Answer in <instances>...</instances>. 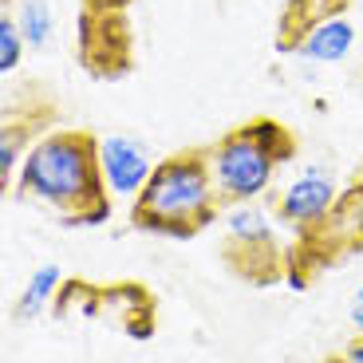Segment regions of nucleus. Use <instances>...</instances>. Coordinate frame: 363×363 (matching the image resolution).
<instances>
[{
  "instance_id": "1",
  "label": "nucleus",
  "mask_w": 363,
  "mask_h": 363,
  "mask_svg": "<svg viewBox=\"0 0 363 363\" xmlns=\"http://www.w3.org/2000/svg\"><path fill=\"white\" fill-rule=\"evenodd\" d=\"M99 135L83 127H55L24 155L12 198L52 213L60 225H103L111 221L115 194L107 190L99 162Z\"/></svg>"
},
{
  "instance_id": "2",
  "label": "nucleus",
  "mask_w": 363,
  "mask_h": 363,
  "mask_svg": "<svg viewBox=\"0 0 363 363\" xmlns=\"http://www.w3.org/2000/svg\"><path fill=\"white\" fill-rule=\"evenodd\" d=\"M221 213L225 206L218 201L206 146H182L158 158L150 182L130 201V225L138 233L170 237V241H190L206 233Z\"/></svg>"
},
{
  "instance_id": "3",
  "label": "nucleus",
  "mask_w": 363,
  "mask_h": 363,
  "mask_svg": "<svg viewBox=\"0 0 363 363\" xmlns=\"http://www.w3.org/2000/svg\"><path fill=\"white\" fill-rule=\"evenodd\" d=\"M296 150H300V135L272 115H253L245 123L229 127L225 135H218L206 146L218 201L225 209H233L269 194L272 174L284 162H292Z\"/></svg>"
},
{
  "instance_id": "4",
  "label": "nucleus",
  "mask_w": 363,
  "mask_h": 363,
  "mask_svg": "<svg viewBox=\"0 0 363 363\" xmlns=\"http://www.w3.org/2000/svg\"><path fill=\"white\" fill-rule=\"evenodd\" d=\"M363 253V166L352 174L336 206L316 229L300 233L289 249V284L292 289H312L324 272L340 269Z\"/></svg>"
},
{
  "instance_id": "5",
  "label": "nucleus",
  "mask_w": 363,
  "mask_h": 363,
  "mask_svg": "<svg viewBox=\"0 0 363 363\" xmlns=\"http://www.w3.org/2000/svg\"><path fill=\"white\" fill-rule=\"evenodd\" d=\"M221 264L249 289L289 284V249L272 233V213H264L253 201L225 209Z\"/></svg>"
},
{
  "instance_id": "6",
  "label": "nucleus",
  "mask_w": 363,
  "mask_h": 363,
  "mask_svg": "<svg viewBox=\"0 0 363 363\" xmlns=\"http://www.w3.org/2000/svg\"><path fill=\"white\" fill-rule=\"evenodd\" d=\"M55 127H64V103L48 83L24 79L9 91L4 111H0V186H4L9 198H12V170Z\"/></svg>"
},
{
  "instance_id": "7",
  "label": "nucleus",
  "mask_w": 363,
  "mask_h": 363,
  "mask_svg": "<svg viewBox=\"0 0 363 363\" xmlns=\"http://www.w3.org/2000/svg\"><path fill=\"white\" fill-rule=\"evenodd\" d=\"M75 60L99 83H118L135 72L130 9H83L75 16Z\"/></svg>"
},
{
  "instance_id": "8",
  "label": "nucleus",
  "mask_w": 363,
  "mask_h": 363,
  "mask_svg": "<svg viewBox=\"0 0 363 363\" xmlns=\"http://www.w3.org/2000/svg\"><path fill=\"white\" fill-rule=\"evenodd\" d=\"M336 198H340V186L332 182V174L312 166L300 178H292L284 190L264 194V206H269L272 221H281L284 229H292L300 237V233H308V229H316L332 213Z\"/></svg>"
},
{
  "instance_id": "9",
  "label": "nucleus",
  "mask_w": 363,
  "mask_h": 363,
  "mask_svg": "<svg viewBox=\"0 0 363 363\" xmlns=\"http://www.w3.org/2000/svg\"><path fill=\"white\" fill-rule=\"evenodd\" d=\"M155 292L138 281H107L99 284V304H95V320H107L115 332L130 340H150L155 336Z\"/></svg>"
},
{
  "instance_id": "10",
  "label": "nucleus",
  "mask_w": 363,
  "mask_h": 363,
  "mask_svg": "<svg viewBox=\"0 0 363 363\" xmlns=\"http://www.w3.org/2000/svg\"><path fill=\"white\" fill-rule=\"evenodd\" d=\"M99 162H103V178H107V190L115 198H138L150 174L158 162H150V150L146 143L130 135H107L99 143Z\"/></svg>"
},
{
  "instance_id": "11",
  "label": "nucleus",
  "mask_w": 363,
  "mask_h": 363,
  "mask_svg": "<svg viewBox=\"0 0 363 363\" xmlns=\"http://www.w3.org/2000/svg\"><path fill=\"white\" fill-rule=\"evenodd\" d=\"M352 0H281V16H277V52L296 55L300 44L316 32L320 24L336 16H347Z\"/></svg>"
},
{
  "instance_id": "12",
  "label": "nucleus",
  "mask_w": 363,
  "mask_h": 363,
  "mask_svg": "<svg viewBox=\"0 0 363 363\" xmlns=\"http://www.w3.org/2000/svg\"><path fill=\"white\" fill-rule=\"evenodd\" d=\"M355 48V28L347 16H336L328 20V24H320L316 32H312L304 44H300V60H312V64H340V60H347Z\"/></svg>"
},
{
  "instance_id": "13",
  "label": "nucleus",
  "mask_w": 363,
  "mask_h": 363,
  "mask_svg": "<svg viewBox=\"0 0 363 363\" xmlns=\"http://www.w3.org/2000/svg\"><path fill=\"white\" fill-rule=\"evenodd\" d=\"M60 284H64L60 264H40V269L28 277V284L20 289L16 304H12V320H16V324H28V320L44 316L55 304V296H60Z\"/></svg>"
},
{
  "instance_id": "14",
  "label": "nucleus",
  "mask_w": 363,
  "mask_h": 363,
  "mask_svg": "<svg viewBox=\"0 0 363 363\" xmlns=\"http://www.w3.org/2000/svg\"><path fill=\"white\" fill-rule=\"evenodd\" d=\"M24 28H20V20H12L9 12V0H4V9H0V75L4 79H12V75L20 72V64H24Z\"/></svg>"
},
{
  "instance_id": "15",
  "label": "nucleus",
  "mask_w": 363,
  "mask_h": 363,
  "mask_svg": "<svg viewBox=\"0 0 363 363\" xmlns=\"http://www.w3.org/2000/svg\"><path fill=\"white\" fill-rule=\"evenodd\" d=\"M20 28H24V40L32 48H48L55 36V12L48 0H24L20 4Z\"/></svg>"
},
{
  "instance_id": "16",
  "label": "nucleus",
  "mask_w": 363,
  "mask_h": 363,
  "mask_svg": "<svg viewBox=\"0 0 363 363\" xmlns=\"http://www.w3.org/2000/svg\"><path fill=\"white\" fill-rule=\"evenodd\" d=\"M340 359L344 363H363V332H355V336L347 340L344 352H340Z\"/></svg>"
},
{
  "instance_id": "17",
  "label": "nucleus",
  "mask_w": 363,
  "mask_h": 363,
  "mask_svg": "<svg viewBox=\"0 0 363 363\" xmlns=\"http://www.w3.org/2000/svg\"><path fill=\"white\" fill-rule=\"evenodd\" d=\"M347 320L355 324V332H363V284L355 289V296H352V304H347Z\"/></svg>"
},
{
  "instance_id": "18",
  "label": "nucleus",
  "mask_w": 363,
  "mask_h": 363,
  "mask_svg": "<svg viewBox=\"0 0 363 363\" xmlns=\"http://www.w3.org/2000/svg\"><path fill=\"white\" fill-rule=\"evenodd\" d=\"M83 9H130V4H135V0H79Z\"/></svg>"
},
{
  "instance_id": "19",
  "label": "nucleus",
  "mask_w": 363,
  "mask_h": 363,
  "mask_svg": "<svg viewBox=\"0 0 363 363\" xmlns=\"http://www.w3.org/2000/svg\"><path fill=\"white\" fill-rule=\"evenodd\" d=\"M324 363H344V359H340V352H336V355H328V359H324Z\"/></svg>"
}]
</instances>
